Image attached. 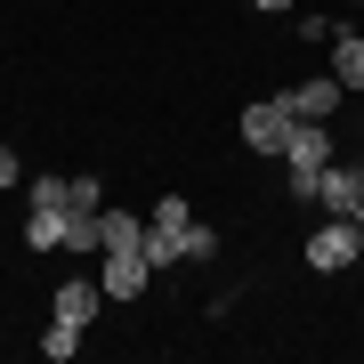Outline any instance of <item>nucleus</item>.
I'll use <instances>...</instances> for the list:
<instances>
[{
	"mask_svg": "<svg viewBox=\"0 0 364 364\" xmlns=\"http://www.w3.org/2000/svg\"><path fill=\"white\" fill-rule=\"evenodd\" d=\"M73 210H105V186L97 178H73Z\"/></svg>",
	"mask_w": 364,
	"mask_h": 364,
	"instance_id": "obj_15",
	"label": "nucleus"
},
{
	"mask_svg": "<svg viewBox=\"0 0 364 364\" xmlns=\"http://www.w3.org/2000/svg\"><path fill=\"white\" fill-rule=\"evenodd\" d=\"M186 227H195V203H186V195H162L154 210H146V267H154V275L186 267Z\"/></svg>",
	"mask_w": 364,
	"mask_h": 364,
	"instance_id": "obj_1",
	"label": "nucleus"
},
{
	"mask_svg": "<svg viewBox=\"0 0 364 364\" xmlns=\"http://www.w3.org/2000/svg\"><path fill=\"white\" fill-rule=\"evenodd\" d=\"M33 210H73V178H49V170H41L33 178Z\"/></svg>",
	"mask_w": 364,
	"mask_h": 364,
	"instance_id": "obj_12",
	"label": "nucleus"
},
{
	"mask_svg": "<svg viewBox=\"0 0 364 364\" xmlns=\"http://www.w3.org/2000/svg\"><path fill=\"white\" fill-rule=\"evenodd\" d=\"M65 251H105V210H73L65 219Z\"/></svg>",
	"mask_w": 364,
	"mask_h": 364,
	"instance_id": "obj_11",
	"label": "nucleus"
},
{
	"mask_svg": "<svg viewBox=\"0 0 364 364\" xmlns=\"http://www.w3.org/2000/svg\"><path fill=\"white\" fill-rule=\"evenodd\" d=\"M203 259H219V235L195 219V227H186V267H203Z\"/></svg>",
	"mask_w": 364,
	"mask_h": 364,
	"instance_id": "obj_14",
	"label": "nucleus"
},
{
	"mask_svg": "<svg viewBox=\"0 0 364 364\" xmlns=\"http://www.w3.org/2000/svg\"><path fill=\"white\" fill-rule=\"evenodd\" d=\"M332 81L364 90V33H332Z\"/></svg>",
	"mask_w": 364,
	"mask_h": 364,
	"instance_id": "obj_8",
	"label": "nucleus"
},
{
	"mask_svg": "<svg viewBox=\"0 0 364 364\" xmlns=\"http://www.w3.org/2000/svg\"><path fill=\"white\" fill-rule=\"evenodd\" d=\"M316 203H324V210H340V219H356V210H364V162H324V178H316Z\"/></svg>",
	"mask_w": 364,
	"mask_h": 364,
	"instance_id": "obj_4",
	"label": "nucleus"
},
{
	"mask_svg": "<svg viewBox=\"0 0 364 364\" xmlns=\"http://www.w3.org/2000/svg\"><path fill=\"white\" fill-rule=\"evenodd\" d=\"M340 97H348V90H340L332 73H316V81H291V90H284L291 122H332V105H340Z\"/></svg>",
	"mask_w": 364,
	"mask_h": 364,
	"instance_id": "obj_6",
	"label": "nucleus"
},
{
	"mask_svg": "<svg viewBox=\"0 0 364 364\" xmlns=\"http://www.w3.org/2000/svg\"><path fill=\"white\" fill-rule=\"evenodd\" d=\"M0 186H25V162H16L9 146H0Z\"/></svg>",
	"mask_w": 364,
	"mask_h": 364,
	"instance_id": "obj_16",
	"label": "nucleus"
},
{
	"mask_svg": "<svg viewBox=\"0 0 364 364\" xmlns=\"http://www.w3.org/2000/svg\"><path fill=\"white\" fill-rule=\"evenodd\" d=\"M284 138H291V105H284V90L259 97V105H243V146H251V154H284Z\"/></svg>",
	"mask_w": 364,
	"mask_h": 364,
	"instance_id": "obj_3",
	"label": "nucleus"
},
{
	"mask_svg": "<svg viewBox=\"0 0 364 364\" xmlns=\"http://www.w3.org/2000/svg\"><path fill=\"white\" fill-rule=\"evenodd\" d=\"M251 9H259V16H291L299 0H251Z\"/></svg>",
	"mask_w": 364,
	"mask_h": 364,
	"instance_id": "obj_17",
	"label": "nucleus"
},
{
	"mask_svg": "<svg viewBox=\"0 0 364 364\" xmlns=\"http://www.w3.org/2000/svg\"><path fill=\"white\" fill-rule=\"evenodd\" d=\"M65 219L73 210H25V243L33 251H65Z\"/></svg>",
	"mask_w": 364,
	"mask_h": 364,
	"instance_id": "obj_9",
	"label": "nucleus"
},
{
	"mask_svg": "<svg viewBox=\"0 0 364 364\" xmlns=\"http://www.w3.org/2000/svg\"><path fill=\"white\" fill-rule=\"evenodd\" d=\"M356 227H364V210H356Z\"/></svg>",
	"mask_w": 364,
	"mask_h": 364,
	"instance_id": "obj_19",
	"label": "nucleus"
},
{
	"mask_svg": "<svg viewBox=\"0 0 364 364\" xmlns=\"http://www.w3.org/2000/svg\"><path fill=\"white\" fill-rule=\"evenodd\" d=\"M348 9H364V0H348Z\"/></svg>",
	"mask_w": 364,
	"mask_h": 364,
	"instance_id": "obj_18",
	"label": "nucleus"
},
{
	"mask_svg": "<svg viewBox=\"0 0 364 364\" xmlns=\"http://www.w3.org/2000/svg\"><path fill=\"white\" fill-rule=\"evenodd\" d=\"M105 299H138L146 284H154V267H146V251H105Z\"/></svg>",
	"mask_w": 364,
	"mask_h": 364,
	"instance_id": "obj_7",
	"label": "nucleus"
},
{
	"mask_svg": "<svg viewBox=\"0 0 364 364\" xmlns=\"http://www.w3.org/2000/svg\"><path fill=\"white\" fill-rule=\"evenodd\" d=\"M105 251H146V219L138 210H105Z\"/></svg>",
	"mask_w": 364,
	"mask_h": 364,
	"instance_id": "obj_10",
	"label": "nucleus"
},
{
	"mask_svg": "<svg viewBox=\"0 0 364 364\" xmlns=\"http://www.w3.org/2000/svg\"><path fill=\"white\" fill-rule=\"evenodd\" d=\"M81 348V324H57V316H49V340H41V356H49V364H65Z\"/></svg>",
	"mask_w": 364,
	"mask_h": 364,
	"instance_id": "obj_13",
	"label": "nucleus"
},
{
	"mask_svg": "<svg viewBox=\"0 0 364 364\" xmlns=\"http://www.w3.org/2000/svg\"><path fill=\"white\" fill-rule=\"evenodd\" d=\"M356 259H364V227L340 219V210H324V227L308 235V267H316V275H348Z\"/></svg>",
	"mask_w": 364,
	"mask_h": 364,
	"instance_id": "obj_2",
	"label": "nucleus"
},
{
	"mask_svg": "<svg viewBox=\"0 0 364 364\" xmlns=\"http://www.w3.org/2000/svg\"><path fill=\"white\" fill-rule=\"evenodd\" d=\"M97 308H105V284H97V275H65V284H57V324H81V332H90Z\"/></svg>",
	"mask_w": 364,
	"mask_h": 364,
	"instance_id": "obj_5",
	"label": "nucleus"
}]
</instances>
